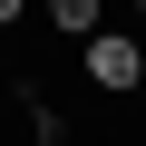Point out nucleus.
I'll use <instances>...</instances> for the list:
<instances>
[{
	"mask_svg": "<svg viewBox=\"0 0 146 146\" xmlns=\"http://www.w3.org/2000/svg\"><path fill=\"white\" fill-rule=\"evenodd\" d=\"M20 10H29V0H0V29H10V20H20Z\"/></svg>",
	"mask_w": 146,
	"mask_h": 146,
	"instance_id": "obj_3",
	"label": "nucleus"
},
{
	"mask_svg": "<svg viewBox=\"0 0 146 146\" xmlns=\"http://www.w3.org/2000/svg\"><path fill=\"white\" fill-rule=\"evenodd\" d=\"M78 78L98 98H136L146 88V29H88L78 39Z\"/></svg>",
	"mask_w": 146,
	"mask_h": 146,
	"instance_id": "obj_1",
	"label": "nucleus"
},
{
	"mask_svg": "<svg viewBox=\"0 0 146 146\" xmlns=\"http://www.w3.org/2000/svg\"><path fill=\"white\" fill-rule=\"evenodd\" d=\"M136 29H146V0H136Z\"/></svg>",
	"mask_w": 146,
	"mask_h": 146,
	"instance_id": "obj_4",
	"label": "nucleus"
},
{
	"mask_svg": "<svg viewBox=\"0 0 146 146\" xmlns=\"http://www.w3.org/2000/svg\"><path fill=\"white\" fill-rule=\"evenodd\" d=\"M49 20H58V39H88L107 10H98V0H49Z\"/></svg>",
	"mask_w": 146,
	"mask_h": 146,
	"instance_id": "obj_2",
	"label": "nucleus"
}]
</instances>
